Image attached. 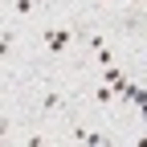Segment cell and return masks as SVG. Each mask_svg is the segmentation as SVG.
Returning a JSON list of instances; mask_svg holds the SVG:
<instances>
[{
    "mask_svg": "<svg viewBox=\"0 0 147 147\" xmlns=\"http://www.w3.org/2000/svg\"><path fill=\"white\" fill-rule=\"evenodd\" d=\"M41 41H45V49L53 53V57H57V53H65V49H69L74 33H69L65 25H53V29H45V37H41Z\"/></svg>",
    "mask_w": 147,
    "mask_h": 147,
    "instance_id": "6da1fadb",
    "label": "cell"
},
{
    "mask_svg": "<svg viewBox=\"0 0 147 147\" xmlns=\"http://www.w3.org/2000/svg\"><path fill=\"white\" fill-rule=\"evenodd\" d=\"M61 106H65V94H61V90H45L41 102H37V110H41V115H53V110H61Z\"/></svg>",
    "mask_w": 147,
    "mask_h": 147,
    "instance_id": "7a4b0ae2",
    "label": "cell"
},
{
    "mask_svg": "<svg viewBox=\"0 0 147 147\" xmlns=\"http://www.w3.org/2000/svg\"><path fill=\"white\" fill-rule=\"evenodd\" d=\"M115 98H119V94H115V86H110V82L94 86V102H98V106H115Z\"/></svg>",
    "mask_w": 147,
    "mask_h": 147,
    "instance_id": "3957f363",
    "label": "cell"
},
{
    "mask_svg": "<svg viewBox=\"0 0 147 147\" xmlns=\"http://www.w3.org/2000/svg\"><path fill=\"white\" fill-rule=\"evenodd\" d=\"M37 8H41V0H12V12L16 16H33Z\"/></svg>",
    "mask_w": 147,
    "mask_h": 147,
    "instance_id": "277c9868",
    "label": "cell"
},
{
    "mask_svg": "<svg viewBox=\"0 0 147 147\" xmlns=\"http://www.w3.org/2000/svg\"><path fill=\"white\" fill-rule=\"evenodd\" d=\"M94 61L98 65H110V61H115V49H110V45H98L94 49Z\"/></svg>",
    "mask_w": 147,
    "mask_h": 147,
    "instance_id": "5b68a950",
    "label": "cell"
},
{
    "mask_svg": "<svg viewBox=\"0 0 147 147\" xmlns=\"http://www.w3.org/2000/svg\"><path fill=\"white\" fill-rule=\"evenodd\" d=\"M12 41H16V33L8 29V33H0V57H4V53H12Z\"/></svg>",
    "mask_w": 147,
    "mask_h": 147,
    "instance_id": "8992f818",
    "label": "cell"
},
{
    "mask_svg": "<svg viewBox=\"0 0 147 147\" xmlns=\"http://www.w3.org/2000/svg\"><path fill=\"white\" fill-rule=\"evenodd\" d=\"M25 143H29V147H45V143H49V135H41V131H33V135H25Z\"/></svg>",
    "mask_w": 147,
    "mask_h": 147,
    "instance_id": "52a82bcc",
    "label": "cell"
},
{
    "mask_svg": "<svg viewBox=\"0 0 147 147\" xmlns=\"http://www.w3.org/2000/svg\"><path fill=\"white\" fill-rule=\"evenodd\" d=\"M8 135H12V119H8V115H0V143H4Z\"/></svg>",
    "mask_w": 147,
    "mask_h": 147,
    "instance_id": "ba28073f",
    "label": "cell"
},
{
    "mask_svg": "<svg viewBox=\"0 0 147 147\" xmlns=\"http://www.w3.org/2000/svg\"><path fill=\"white\" fill-rule=\"evenodd\" d=\"M90 4H94V8H98V4H110V0H90Z\"/></svg>",
    "mask_w": 147,
    "mask_h": 147,
    "instance_id": "9c48e42d",
    "label": "cell"
},
{
    "mask_svg": "<svg viewBox=\"0 0 147 147\" xmlns=\"http://www.w3.org/2000/svg\"><path fill=\"white\" fill-rule=\"evenodd\" d=\"M123 4H139V0H123Z\"/></svg>",
    "mask_w": 147,
    "mask_h": 147,
    "instance_id": "30bf717a",
    "label": "cell"
}]
</instances>
